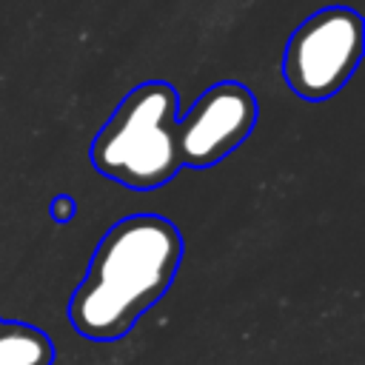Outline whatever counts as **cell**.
Here are the masks:
<instances>
[{"instance_id":"1","label":"cell","mask_w":365,"mask_h":365,"mask_svg":"<svg viewBox=\"0 0 365 365\" xmlns=\"http://www.w3.org/2000/svg\"><path fill=\"white\" fill-rule=\"evenodd\" d=\"M182 259V237L165 217L134 214L100 240L83 282L68 299V319L86 339L111 342L165 297Z\"/></svg>"},{"instance_id":"2","label":"cell","mask_w":365,"mask_h":365,"mask_svg":"<svg viewBox=\"0 0 365 365\" xmlns=\"http://www.w3.org/2000/svg\"><path fill=\"white\" fill-rule=\"evenodd\" d=\"M88 157L103 177L131 191H151L171 182L182 168L174 86L165 80L134 86L91 140Z\"/></svg>"},{"instance_id":"3","label":"cell","mask_w":365,"mask_h":365,"mask_svg":"<svg viewBox=\"0 0 365 365\" xmlns=\"http://www.w3.org/2000/svg\"><path fill=\"white\" fill-rule=\"evenodd\" d=\"M365 51V20L356 9L334 3L305 17L282 51L288 88L311 103L328 100L354 77Z\"/></svg>"},{"instance_id":"4","label":"cell","mask_w":365,"mask_h":365,"mask_svg":"<svg viewBox=\"0 0 365 365\" xmlns=\"http://www.w3.org/2000/svg\"><path fill=\"white\" fill-rule=\"evenodd\" d=\"M259 117L257 97L237 80H222L205 88L191 108L177 120L180 163L191 168H208L240 148Z\"/></svg>"},{"instance_id":"5","label":"cell","mask_w":365,"mask_h":365,"mask_svg":"<svg viewBox=\"0 0 365 365\" xmlns=\"http://www.w3.org/2000/svg\"><path fill=\"white\" fill-rule=\"evenodd\" d=\"M51 336L26 322L0 319V365H51Z\"/></svg>"}]
</instances>
